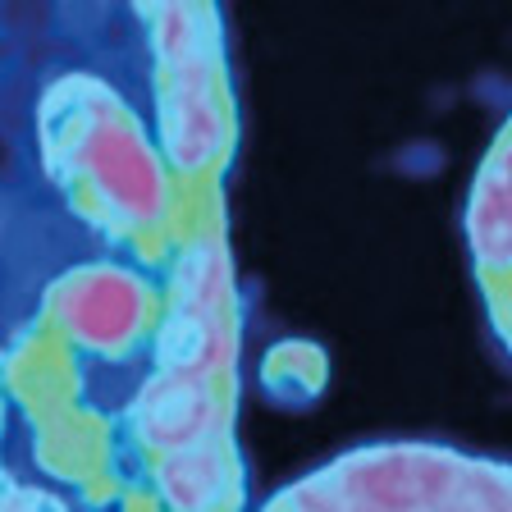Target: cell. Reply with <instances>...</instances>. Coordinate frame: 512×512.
Returning a JSON list of instances; mask_svg holds the SVG:
<instances>
[{"label": "cell", "mask_w": 512, "mask_h": 512, "mask_svg": "<svg viewBox=\"0 0 512 512\" xmlns=\"http://www.w3.org/2000/svg\"><path fill=\"white\" fill-rule=\"evenodd\" d=\"M51 106V151L69 174L83 179L119 224H160L170 206L165 170L124 101L92 78H74L55 87Z\"/></svg>", "instance_id": "6da1fadb"}, {"label": "cell", "mask_w": 512, "mask_h": 512, "mask_svg": "<svg viewBox=\"0 0 512 512\" xmlns=\"http://www.w3.org/2000/svg\"><path fill=\"white\" fill-rule=\"evenodd\" d=\"M279 512H512L508 485L435 448H380L298 485Z\"/></svg>", "instance_id": "7a4b0ae2"}, {"label": "cell", "mask_w": 512, "mask_h": 512, "mask_svg": "<svg viewBox=\"0 0 512 512\" xmlns=\"http://www.w3.org/2000/svg\"><path fill=\"white\" fill-rule=\"evenodd\" d=\"M151 46L160 60V151L179 174H202L229 142L220 23L202 5H160L151 14Z\"/></svg>", "instance_id": "3957f363"}, {"label": "cell", "mask_w": 512, "mask_h": 512, "mask_svg": "<svg viewBox=\"0 0 512 512\" xmlns=\"http://www.w3.org/2000/svg\"><path fill=\"white\" fill-rule=\"evenodd\" d=\"M60 325L92 352H124L147 325V288L115 266L78 270L60 288Z\"/></svg>", "instance_id": "277c9868"}, {"label": "cell", "mask_w": 512, "mask_h": 512, "mask_svg": "<svg viewBox=\"0 0 512 512\" xmlns=\"http://www.w3.org/2000/svg\"><path fill=\"white\" fill-rule=\"evenodd\" d=\"M133 416H138V435L170 458V453L197 448L206 439H220L224 403L215 380H188V375L156 371V380L142 389Z\"/></svg>", "instance_id": "5b68a950"}, {"label": "cell", "mask_w": 512, "mask_h": 512, "mask_svg": "<svg viewBox=\"0 0 512 512\" xmlns=\"http://www.w3.org/2000/svg\"><path fill=\"white\" fill-rule=\"evenodd\" d=\"M156 485L174 512H220L224 503H234L238 490L234 453L224 448V439H206L197 448L170 453L156 467Z\"/></svg>", "instance_id": "8992f818"}, {"label": "cell", "mask_w": 512, "mask_h": 512, "mask_svg": "<svg viewBox=\"0 0 512 512\" xmlns=\"http://www.w3.org/2000/svg\"><path fill=\"white\" fill-rule=\"evenodd\" d=\"M467 224L471 247L485 266H512V142L480 174Z\"/></svg>", "instance_id": "52a82bcc"}, {"label": "cell", "mask_w": 512, "mask_h": 512, "mask_svg": "<svg viewBox=\"0 0 512 512\" xmlns=\"http://www.w3.org/2000/svg\"><path fill=\"white\" fill-rule=\"evenodd\" d=\"M174 311H197V316H229L234 307V275H229V256L215 238H192L183 256L174 261L170 284Z\"/></svg>", "instance_id": "ba28073f"}, {"label": "cell", "mask_w": 512, "mask_h": 512, "mask_svg": "<svg viewBox=\"0 0 512 512\" xmlns=\"http://www.w3.org/2000/svg\"><path fill=\"white\" fill-rule=\"evenodd\" d=\"M10 512H64L51 494H37V490H14Z\"/></svg>", "instance_id": "9c48e42d"}]
</instances>
